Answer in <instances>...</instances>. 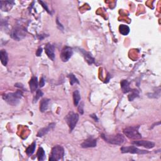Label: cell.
Returning <instances> with one entry per match:
<instances>
[{
    "mask_svg": "<svg viewBox=\"0 0 161 161\" xmlns=\"http://www.w3.org/2000/svg\"><path fill=\"white\" fill-rule=\"evenodd\" d=\"M73 54V50L70 47H65L62 50L60 53V58L63 62H67Z\"/></svg>",
    "mask_w": 161,
    "mask_h": 161,
    "instance_id": "obj_8",
    "label": "cell"
},
{
    "mask_svg": "<svg viewBox=\"0 0 161 161\" xmlns=\"http://www.w3.org/2000/svg\"><path fill=\"white\" fill-rule=\"evenodd\" d=\"M50 99L47 98H44L42 99V101L40 103V110L41 112H45L47 110L49 106V103Z\"/></svg>",
    "mask_w": 161,
    "mask_h": 161,
    "instance_id": "obj_18",
    "label": "cell"
},
{
    "mask_svg": "<svg viewBox=\"0 0 161 161\" xmlns=\"http://www.w3.org/2000/svg\"><path fill=\"white\" fill-rule=\"evenodd\" d=\"M22 96V92L21 91H17L15 93H10L4 94L3 96V98L9 105L17 106L20 103Z\"/></svg>",
    "mask_w": 161,
    "mask_h": 161,
    "instance_id": "obj_1",
    "label": "cell"
},
{
    "mask_svg": "<svg viewBox=\"0 0 161 161\" xmlns=\"http://www.w3.org/2000/svg\"><path fill=\"white\" fill-rule=\"evenodd\" d=\"M35 147H36V143L34 142H33L27 149H26V154L29 156L32 155L34 153V152H35Z\"/></svg>",
    "mask_w": 161,
    "mask_h": 161,
    "instance_id": "obj_22",
    "label": "cell"
},
{
    "mask_svg": "<svg viewBox=\"0 0 161 161\" xmlns=\"http://www.w3.org/2000/svg\"><path fill=\"white\" fill-rule=\"evenodd\" d=\"M120 85L121 90L124 93H127L131 91L129 83L127 80H122L120 83Z\"/></svg>",
    "mask_w": 161,
    "mask_h": 161,
    "instance_id": "obj_16",
    "label": "cell"
},
{
    "mask_svg": "<svg viewBox=\"0 0 161 161\" xmlns=\"http://www.w3.org/2000/svg\"><path fill=\"white\" fill-rule=\"evenodd\" d=\"M121 151L122 153H130V154H145L149 153V152L147 151L142 150V149H138L135 146L123 147L121 148Z\"/></svg>",
    "mask_w": 161,
    "mask_h": 161,
    "instance_id": "obj_7",
    "label": "cell"
},
{
    "mask_svg": "<svg viewBox=\"0 0 161 161\" xmlns=\"http://www.w3.org/2000/svg\"><path fill=\"white\" fill-rule=\"evenodd\" d=\"M83 108H84V103L83 102H81L80 103V104L79 105V107H78V111H79V112L83 115V113H84V110H83Z\"/></svg>",
    "mask_w": 161,
    "mask_h": 161,
    "instance_id": "obj_26",
    "label": "cell"
},
{
    "mask_svg": "<svg viewBox=\"0 0 161 161\" xmlns=\"http://www.w3.org/2000/svg\"><path fill=\"white\" fill-rule=\"evenodd\" d=\"M97 145V141L93 138H89L84 141V142L81 144V147L83 148H91L95 147Z\"/></svg>",
    "mask_w": 161,
    "mask_h": 161,
    "instance_id": "obj_11",
    "label": "cell"
},
{
    "mask_svg": "<svg viewBox=\"0 0 161 161\" xmlns=\"http://www.w3.org/2000/svg\"><path fill=\"white\" fill-rule=\"evenodd\" d=\"M69 79H70V84L71 85H73V84L75 83L79 84V81L78 80V79L76 78V77L73 74H70L69 75Z\"/></svg>",
    "mask_w": 161,
    "mask_h": 161,
    "instance_id": "obj_24",
    "label": "cell"
},
{
    "mask_svg": "<svg viewBox=\"0 0 161 161\" xmlns=\"http://www.w3.org/2000/svg\"><path fill=\"white\" fill-rule=\"evenodd\" d=\"M45 79L43 78H42L40 79V83H39V86L40 87H44V86L45 85Z\"/></svg>",
    "mask_w": 161,
    "mask_h": 161,
    "instance_id": "obj_28",
    "label": "cell"
},
{
    "mask_svg": "<svg viewBox=\"0 0 161 161\" xmlns=\"http://www.w3.org/2000/svg\"><path fill=\"white\" fill-rule=\"evenodd\" d=\"M130 92H131V93L128 95V100L130 101H132L134 99L139 97V92L137 90H133L132 91H130Z\"/></svg>",
    "mask_w": 161,
    "mask_h": 161,
    "instance_id": "obj_23",
    "label": "cell"
},
{
    "mask_svg": "<svg viewBox=\"0 0 161 161\" xmlns=\"http://www.w3.org/2000/svg\"><path fill=\"white\" fill-rule=\"evenodd\" d=\"M81 52L83 53V55L84 57V59L86 60V62L89 64H92L94 62V59L93 58V57L92 56V55L90 52H86V51H84V50H82Z\"/></svg>",
    "mask_w": 161,
    "mask_h": 161,
    "instance_id": "obj_15",
    "label": "cell"
},
{
    "mask_svg": "<svg viewBox=\"0 0 161 161\" xmlns=\"http://www.w3.org/2000/svg\"><path fill=\"white\" fill-rule=\"evenodd\" d=\"M92 118H94V120L95 121H98V118L96 117V115H90Z\"/></svg>",
    "mask_w": 161,
    "mask_h": 161,
    "instance_id": "obj_30",
    "label": "cell"
},
{
    "mask_svg": "<svg viewBox=\"0 0 161 161\" xmlns=\"http://www.w3.org/2000/svg\"><path fill=\"white\" fill-rule=\"evenodd\" d=\"M37 156L38 160L39 161H42L44 160L45 158V151L44 150V149L42 147H40L39 149V150H38L37 154Z\"/></svg>",
    "mask_w": 161,
    "mask_h": 161,
    "instance_id": "obj_21",
    "label": "cell"
},
{
    "mask_svg": "<svg viewBox=\"0 0 161 161\" xmlns=\"http://www.w3.org/2000/svg\"><path fill=\"white\" fill-rule=\"evenodd\" d=\"M120 33L123 35H127L130 33V28L126 25H121L119 26Z\"/></svg>",
    "mask_w": 161,
    "mask_h": 161,
    "instance_id": "obj_19",
    "label": "cell"
},
{
    "mask_svg": "<svg viewBox=\"0 0 161 161\" xmlns=\"http://www.w3.org/2000/svg\"><path fill=\"white\" fill-rule=\"evenodd\" d=\"M39 3L41 4L42 6L44 7V8L46 11H47L48 13H50V11H49V8H47V4H46L45 3H44V1H39Z\"/></svg>",
    "mask_w": 161,
    "mask_h": 161,
    "instance_id": "obj_27",
    "label": "cell"
},
{
    "mask_svg": "<svg viewBox=\"0 0 161 161\" xmlns=\"http://www.w3.org/2000/svg\"><path fill=\"white\" fill-rule=\"evenodd\" d=\"M0 59L3 66H6L8 61V56L5 50H1L0 52Z\"/></svg>",
    "mask_w": 161,
    "mask_h": 161,
    "instance_id": "obj_17",
    "label": "cell"
},
{
    "mask_svg": "<svg viewBox=\"0 0 161 161\" xmlns=\"http://www.w3.org/2000/svg\"><path fill=\"white\" fill-rule=\"evenodd\" d=\"M79 120V115L77 113H74V112H70L66 117V121L69 127L70 132H72L75 126L77 124Z\"/></svg>",
    "mask_w": 161,
    "mask_h": 161,
    "instance_id": "obj_5",
    "label": "cell"
},
{
    "mask_svg": "<svg viewBox=\"0 0 161 161\" xmlns=\"http://www.w3.org/2000/svg\"><path fill=\"white\" fill-rule=\"evenodd\" d=\"M140 126H128L124 130V133L126 137L130 139H140L142 138V135L139 132Z\"/></svg>",
    "mask_w": 161,
    "mask_h": 161,
    "instance_id": "obj_3",
    "label": "cell"
},
{
    "mask_svg": "<svg viewBox=\"0 0 161 161\" xmlns=\"http://www.w3.org/2000/svg\"><path fill=\"white\" fill-rule=\"evenodd\" d=\"M45 51L49 59H51L52 61L55 60V52L53 45L50 43L47 44L45 46Z\"/></svg>",
    "mask_w": 161,
    "mask_h": 161,
    "instance_id": "obj_9",
    "label": "cell"
},
{
    "mask_svg": "<svg viewBox=\"0 0 161 161\" xmlns=\"http://www.w3.org/2000/svg\"><path fill=\"white\" fill-rule=\"evenodd\" d=\"M64 156V149L60 145H56L52 149L51 155L50 156L49 160H59L62 159Z\"/></svg>",
    "mask_w": 161,
    "mask_h": 161,
    "instance_id": "obj_4",
    "label": "cell"
},
{
    "mask_svg": "<svg viewBox=\"0 0 161 161\" xmlns=\"http://www.w3.org/2000/svg\"><path fill=\"white\" fill-rule=\"evenodd\" d=\"M11 36L13 39L19 41L24 39L26 36L25 30L20 27H16L12 30L11 33Z\"/></svg>",
    "mask_w": 161,
    "mask_h": 161,
    "instance_id": "obj_6",
    "label": "cell"
},
{
    "mask_svg": "<svg viewBox=\"0 0 161 161\" xmlns=\"http://www.w3.org/2000/svg\"><path fill=\"white\" fill-rule=\"evenodd\" d=\"M101 137L105 142L112 145H121L125 142V139L124 136L121 134L118 133L116 135H106V134H101Z\"/></svg>",
    "mask_w": 161,
    "mask_h": 161,
    "instance_id": "obj_2",
    "label": "cell"
},
{
    "mask_svg": "<svg viewBox=\"0 0 161 161\" xmlns=\"http://www.w3.org/2000/svg\"><path fill=\"white\" fill-rule=\"evenodd\" d=\"M29 85H30V90H31V91H32V93L35 92L37 90L38 86H39V83H38L37 78L35 77V76H33V77H32L29 82Z\"/></svg>",
    "mask_w": 161,
    "mask_h": 161,
    "instance_id": "obj_13",
    "label": "cell"
},
{
    "mask_svg": "<svg viewBox=\"0 0 161 161\" xmlns=\"http://www.w3.org/2000/svg\"><path fill=\"white\" fill-rule=\"evenodd\" d=\"M55 125H56V124H54V123H52V124H49L47 126H46V127L40 129L39 131V132H38V133H37V137H42L44 136L48 132H49L50 131H51V130H52L53 128H54Z\"/></svg>",
    "mask_w": 161,
    "mask_h": 161,
    "instance_id": "obj_12",
    "label": "cell"
},
{
    "mask_svg": "<svg viewBox=\"0 0 161 161\" xmlns=\"http://www.w3.org/2000/svg\"><path fill=\"white\" fill-rule=\"evenodd\" d=\"M73 100L75 106H78L80 100V95L78 90H76L73 93Z\"/></svg>",
    "mask_w": 161,
    "mask_h": 161,
    "instance_id": "obj_20",
    "label": "cell"
},
{
    "mask_svg": "<svg viewBox=\"0 0 161 161\" xmlns=\"http://www.w3.org/2000/svg\"><path fill=\"white\" fill-rule=\"evenodd\" d=\"M43 95H44L43 92H42L40 90H37V93H36L35 96L34 97V98H33V103H37V101L39 100V99Z\"/></svg>",
    "mask_w": 161,
    "mask_h": 161,
    "instance_id": "obj_25",
    "label": "cell"
},
{
    "mask_svg": "<svg viewBox=\"0 0 161 161\" xmlns=\"http://www.w3.org/2000/svg\"><path fill=\"white\" fill-rule=\"evenodd\" d=\"M132 144L137 146L144 147L147 149H152L155 146V144L151 141H145V140H138L134 141Z\"/></svg>",
    "mask_w": 161,
    "mask_h": 161,
    "instance_id": "obj_10",
    "label": "cell"
},
{
    "mask_svg": "<svg viewBox=\"0 0 161 161\" xmlns=\"http://www.w3.org/2000/svg\"><path fill=\"white\" fill-rule=\"evenodd\" d=\"M1 3V9L3 11H8L11 8V7L14 5V1H6L0 2Z\"/></svg>",
    "mask_w": 161,
    "mask_h": 161,
    "instance_id": "obj_14",
    "label": "cell"
},
{
    "mask_svg": "<svg viewBox=\"0 0 161 161\" xmlns=\"http://www.w3.org/2000/svg\"><path fill=\"white\" fill-rule=\"evenodd\" d=\"M42 52V47H40V48L38 49V50L37 51L36 54H37V56L38 57H39V56H41Z\"/></svg>",
    "mask_w": 161,
    "mask_h": 161,
    "instance_id": "obj_29",
    "label": "cell"
}]
</instances>
